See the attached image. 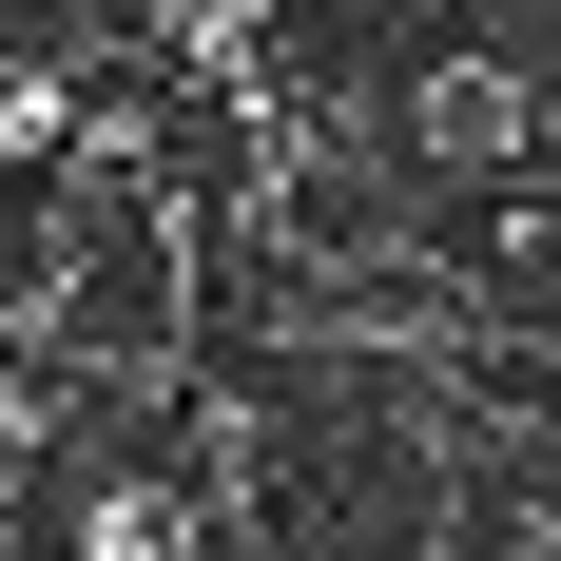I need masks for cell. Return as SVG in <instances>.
<instances>
[{"mask_svg": "<svg viewBox=\"0 0 561 561\" xmlns=\"http://www.w3.org/2000/svg\"><path fill=\"white\" fill-rule=\"evenodd\" d=\"M39 330H58V348H98V368H156V348H174V232H156V194H116V174L78 194Z\"/></svg>", "mask_w": 561, "mask_h": 561, "instance_id": "6da1fadb", "label": "cell"}, {"mask_svg": "<svg viewBox=\"0 0 561 561\" xmlns=\"http://www.w3.org/2000/svg\"><path fill=\"white\" fill-rule=\"evenodd\" d=\"M78 561H194V523H174V504H98V523H78Z\"/></svg>", "mask_w": 561, "mask_h": 561, "instance_id": "7a4b0ae2", "label": "cell"}]
</instances>
